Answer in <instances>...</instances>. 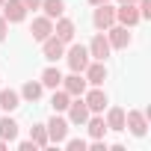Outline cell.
<instances>
[{
	"mask_svg": "<svg viewBox=\"0 0 151 151\" xmlns=\"http://www.w3.org/2000/svg\"><path fill=\"white\" fill-rule=\"evenodd\" d=\"M53 36L62 39V42H71V39H74V21H68V18L59 15V21H56V27H53Z\"/></svg>",
	"mask_w": 151,
	"mask_h": 151,
	"instance_id": "15",
	"label": "cell"
},
{
	"mask_svg": "<svg viewBox=\"0 0 151 151\" xmlns=\"http://www.w3.org/2000/svg\"><path fill=\"white\" fill-rule=\"evenodd\" d=\"M42 45H45V59H50V62H56V59L65 53V42H62V39H56L53 33H50Z\"/></svg>",
	"mask_w": 151,
	"mask_h": 151,
	"instance_id": "8",
	"label": "cell"
},
{
	"mask_svg": "<svg viewBox=\"0 0 151 151\" xmlns=\"http://www.w3.org/2000/svg\"><path fill=\"white\" fill-rule=\"evenodd\" d=\"M86 50H89V56H95V59H101V62H104V59L110 56V42H107V36H101V33H98V36L89 42V47H86Z\"/></svg>",
	"mask_w": 151,
	"mask_h": 151,
	"instance_id": "10",
	"label": "cell"
},
{
	"mask_svg": "<svg viewBox=\"0 0 151 151\" xmlns=\"http://www.w3.org/2000/svg\"><path fill=\"white\" fill-rule=\"evenodd\" d=\"M45 127H47V142H56V145H59V142H65V136H68V122H65V119L53 116Z\"/></svg>",
	"mask_w": 151,
	"mask_h": 151,
	"instance_id": "2",
	"label": "cell"
},
{
	"mask_svg": "<svg viewBox=\"0 0 151 151\" xmlns=\"http://www.w3.org/2000/svg\"><path fill=\"white\" fill-rule=\"evenodd\" d=\"M83 74H86V83H92V86H101V83L107 80V65H104L101 59H98V62H89Z\"/></svg>",
	"mask_w": 151,
	"mask_h": 151,
	"instance_id": "9",
	"label": "cell"
},
{
	"mask_svg": "<svg viewBox=\"0 0 151 151\" xmlns=\"http://www.w3.org/2000/svg\"><path fill=\"white\" fill-rule=\"evenodd\" d=\"M30 139L36 142V148H45V145H47V127H45V124H36V127L30 130Z\"/></svg>",
	"mask_w": 151,
	"mask_h": 151,
	"instance_id": "23",
	"label": "cell"
},
{
	"mask_svg": "<svg viewBox=\"0 0 151 151\" xmlns=\"http://www.w3.org/2000/svg\"><path fill=\"white\" fill-rule=\"evenodd\" d=\"M68 119H71L74 124H86V119H89L86 101H71V104H68Z\"/></svg>",
	"mask_w": 151,
	"mask_h": 151,
	"instance_id": "13",
	"label": "cell"
},
{
	"mask_svg": "<svg viewBox=\"0 0 151 151\" xmlns=\"http://www.w3.org/2000/svg\"><path fill=\"white\" fill-rule=\"evenodd\" d=\"M68 104H71V95L62 89V92H53V98H50V107H53V113H62V110H68Z\"/></svg>",
	"mask_w": 151,
	"mask_h": 151,
	"instance_id": "21",
	"label": "cell"
},
{
	"mask_svg": "<svg viewBox=\"0 0 151 151\" xmlns=\"http://www.w3.org/2000/svg\"><path fill=\"white\" fill-rule=\"evenodd\" d=\"M92 21H95V27H98V30H107V27H113V24H116V9H113V6H107V3H101V6L95 9V18H92Z\"/></svg>",
	"mask_w": 151,
	"mask_h": 151,
	"instance_id": "7",
	"label": "cell"
},
{
	"mask_svg": "<svg viewBox=\"0 0 151 151\" xmlns=\"http://www.w3.org/2000/svg\"><path fill=\"white\" fill-rule=\"evenodd\" d=\"M21 95H24L27 101H39V98H42V83H33V80H30V83H24Z\"/></svg>",
	"mask_w": 151,
	"mask_h": 151,
	"instance_id": "24",
	"label": "cell"
},
{
	"mask_svg": "<svg viewBox=\"0 0 151 151\" xmlns=\"http://www.w3.org/2000/svg\"><path fill=\"white\" fill-rule=\"evenodd\" d=\"M18 104H21L18 92H12V89H3V92H0V110H6V113H12V110H15Z\"/></svg>",
	"mask_w": 151,
	"mask_h": 151,
	"instance_id": "18",
	"label": "cell"
},
{
	"mask_svg": "<svg viewBox=\"0 0 151 151\" xmlns=\"http://www.w3.org/2000/svg\"><path fill=\"white\" fill-rule=\"evenodd\" d=\"M0 6H3V0H0Z\"/></svg>",
	"mask_w": 151,
	"mask_h": 151,
	"instance_id": "34",
	"label": "cell"
},
{
	"mask_svg": "<svg viewBox=\"0 0 151 151\" xmlns=\"http://www.w3.org/2000/svg\"><path fill=\"white\" fill-rule=\"evenodd\" d=\"M86 124H89V133H92V139H104V133H107V122H104L101 116H95V119H86Z\"/></svg>",
	"mask_w": 151,
	"mask_h": 151,
	"instance_id": "20",
	"label": "cell"
},
{
	"mask_svg": "<svg viewBox=\"0 0 151 151\" xmlns=\"http://www.w3.org/2000/svg\"><path fill=\"white\" fill-rule=\"evenodd\" d=\"M107 42H110V47H127L130 45V33H127V27H107Z\"/></svg>",
	"mask_w": 151,
	"mask_h": 151,
	"instance_id": "12",
	"label": "cell"
},
{
	"mask_svg": "<svg viewBox=\"0 0 151 151\" xmlns=\"http://www.w3.org/2000/svg\"><path fill=\"white\" fill-rule=\"evenodd\" d=\"M92 151H107V142H101V139H95V142H92Z\"/></svg>",
	"mask_w": 151,
	"mask_h": 151,
	"instance_id": "30",
	"label": "cell"
},
{
	"mask_svg": "<svg viewBox=\"0 0 151 151\" xmlns=\"http://www.w3.org/2000/svg\"><path fill=\"white\" fill-rule=\"evenodd\" d=\"M62 89H65L71 98H80V95L86 92V77H80V74L74 71L71 77H62Z\"/></svg>",
	"mask_w": 151,
	"mask_h": 151,
	"instance_id": "6",
	"label": "cell"
},
{
	"mask_svg": "<svg viewBox=\"0 0 151 151\" xmlns=\"http://www.w3.org/2000/svg\"><path fill=\"white\" fill-rule=\"evenodd\" d=\"M65 145H68V151H86V142L83 139H68Z\"/></svg>",
	"mask_w": 151,
	"mask_h": 151,
	"instance_id": "26",
	"label": "cell"
},
{
	"mask_svg": "<svg viewBox=\"0 0 151 151\" xmlns=\"http://www.w3.org/2000/svg\"><path fill=\"white\" fill-rule=\"evenodd\" d=\"M3 148H6V139H0V151H3Z\"/></svg>",
	"mask_w": 151,
	"mask_h": 151,
	"instance_id": "32",
	"label": "cell"
},
{
	"mask_svg": "<svg viewBox=\"0 0 151 151\" xmlns=\"http://www.w3.org/2000/svg\"><path fill=\"white\" fill-rule=\"evenodd\" d=\"M42 6H45V15L47 18H59L65 12V3L62 0H42Z\"/></svg>",
	"mask_w": 151,
	"mask_h": 151,
	"instance_id": "22",
	"label": "cell"
},
{
	"mask_svg": "<svg viewBox=\"0 0 151 151\" xmlns=\"http://www.w3.org/2000/svg\"><path fill=\"white\" fill-rule=\"evenodd\" d=\"M6 30H9V21H6L3 15H0V42H3V39H6Z\"/></svg>",
	"mask_w": 151,
	"mask_h": 151,
	"instance_id": "27",
	"label": "cell"
},
{
	"mask_svg": "<svg viewBox=\"0 0 151 151\" xmlns=\"http://www.w3.org/2000/svg\"><path fill=\"white\" fill-rule=\"evenodd\" d=\"M116 21H119L122 27H133V24H139L142 18H139V9H136L133 3H122V9H116Z\"/></svg>",
	"mask_w": 151,
	"mask_h": 151,
	"instance_id": "4",
	"label": "cell"
},
{
	"mask_svg": "<svg viewBox=\"0 0 151 151\" xmlns=\"http://www.w3.org/2000/svg\"><path fill=\"white\" fill-rule=\"evenodd\" d=\"M21 3H24L27 9H39V6H42V0H21Z\"/></svg>",
	"mask_w": 151,
	"mask_h": 151,
	"instance_id": "29",
	"label": "cell"
},
{
	"mask_svg": "<svg viewBox=\"0 0 151 151\" xmlns=\"http://www.w3.org/2000/svg\"><path fill=\"white\" fill-rule=\"evenodd\" d=\"M59 83H62V74H59V68H53V65H50V68H45V71H42V86H47V89H56Z\"/></svg>",
	"mask_w": 151,
	"mask_h": 151,
	"instance_id": "17",
	"label": "cell"
},
{
	"mask_svg": "<svg viewBox=\"0 0 151 151\" xmlns=\"http://www.w3.org/2000/svg\"><path fill=\"white\" fill-rule=\"evenodd\" d=\"M86 65H89V50H86L83 45H74V47L68 50V68L77 71V74H83Z\"/></svg>",
	"mask_w": 151,
	"mask_h": 151,
	"instance_id": "1",
	"label": "cell"
},
{
	"mask_svg": "<svg viewBox=\"0 0 151 151\" xmlns=\"http://www.w3.org/2000/svg\"><path fill=\"white\" fill-rule=\"evenodd\" d=\"M107 130H124V110L122 107H113L107 113Z\"/></svg>",
	"mask_w": 151,
	"mask_h": 151,
	"instance_id": "16",
	"label": "cell"
},
{
	"mask_svg": "<svg viewBox=\"0 0 151 151\" xmlns=\"http://www.w3.org/2000/svg\"><path fill=\"white\" fill-rule=\"evenodd\" d=\"M18 148H21V151H36V142H33V139H27V142H21Z\"/></svg>",
	"mask_w": 151,
	"mask_h": 151,
	"instance_id": "28",
	"label": "cell"
},
{
	"mask_svg": "<svg viewBox=\"0 0 151 151\" xmlns=\"http://www.w3.org/2000/svg\"><path fill=\"white\" fill-rule=\"evenodd\" d=\"M30 33H33V39H36V42H45V39L53 33V21H50L47 15H45V18H36V21H33V27H30Z\"/></svg>",
	"mask_w": 151,
	"mask_h": 151,
	"instance_id": "11",
	"label": "cell"
},
{
	"mask_svg": "<svg viewBox=\"0 0 151 151\" xmlns=\"http://www.w3.org/2000/svg\"><path fill=\"white\" fill-rule=\"evenodd\" d=\"M124 127H130V133H133V136H145V130H148L145 113H139V110L124 113Z\"/></svg>",
	"mask_w": 151,
	"mask_h": 151,
	"instance_id": "3",
	"label": "cell"
},
{
	"mask_svg": "<svg viewBox=\"0 0 151 151\" xmlns=\"http://www.w3.org/2000/svg\"><path fill=\"white\" fill-rule=\"evenodd\" d=\"M139 3V18H151V0H136Z\"/></svg>",
	"mask_w": 151,
	"mask_h": 151,
	"instance_id": "25",
	"label": "cell"
},
{
	"mask_svg": "<svg viewBox=\"0 0 151 151\" xmlns=\"http://www.w3.org/2000/svg\"><path fill=\"white\" fill-rule=\"evenodd\" d=\"M15 136H18V122H12V119H0V139L12 142Z\"/></svg>",
	"mask_w": 151,
	"mask_h": 151,
	"instance_id": "19",
	"label": "cell"
},
{
	"mask_svg": "<svg viewBox=\"0 0 151 151\" xmlns=\"http://www.w3.org/2000/svg\"><path fill=\"white\" fill-rule=\"evenodd\" d=\"M0 9H3V18H6V21H12V24L24 21V15H27V6L21 3V0H6Z\"/></svg>",
	"mask_w": 151,
	"mask_h": 151,
	"instance_id": "5",
	"label": "cell"
},
{
	"mask_svg": "<svg viewBox=\"0 0 151 151\" xmlns=\"http://www.w3.org/2000/svg\"><path fill=\"white\" fill-rule=\"evenodd\" d=\"M86 107H89V113H104V107H107V92L92 89V92L86 95Z\"/></svg>",
	"mask_w": 151,
	"mask_h": 151,
	"instance_id": "14",
	"label": "cell"
},
{
	"mask_svg": "<svg viewBox=\"0 0 151 151\" xmlns=\"http://www.w3.org/2000/svg\"><path fill=\"white\" fill-rule=\"evenodd\" d=\"M89 3H92V6H101V3H107V0H89Z\"/></svg>",
	"mask_w": 151,
	"mask_h": 151,
	"instance_id": "31",
	"label": "cell"
},
{
	"mask_svg": "<svg viewBox=\"0 0 151 151\" xmlns=\"http://www.w3.org/2000/svg\"><path fill=\"white\" fill-rule=\"evenodd\" d=\"M119 3H136V0H119Z\"/></svg>",
	"mask_w": 151,
	"mask_h": 151,
	"instance_id": "33",
	"label": "cell"
}]
</instances>
